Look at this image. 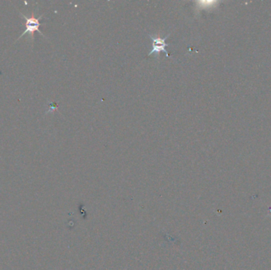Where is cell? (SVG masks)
Wrapping results in <instances>:
<instances>
[{
	"label": "cell",
	"mask_w": 271,
	"mask_h": 270,
	"mask_svg": "<svg viewBox=\"0 0 271 270\" xmlns=\"http://www.w3.org/2000/svg\"><path fill=\"white\" fill-rule=\"evenodd\" d=\"M170 35L171 34H168V35L166 36L165 38H162L159 35L155 36V37L150 35V38L152 40V50L148 54V55H151V54H154L155 55H159L161 52H163L167 55V57H169V54L165 50L166 46H167V44L165 43V41L167 38H169Z\"/></svg>",
	"instance_id": "obj_2"
},
{
	"label": "cell",
	"mask_w": 271,
	"mask_h": 270,
	"mask_svg": "<svg viewBox=\"0 0 271 270\" xmlns=\"http://www.w3.org/2000/svg\"><path fill=\"white\" fill-rule=\"evenodd\" d=\"M20 14L23 17L24 19L26 20V24H25L26 29L24 30L22 35L20 36L19 38L17 39V41H18L20 38H22L25 34H30V35L31 36L32 38H33V40H34V33H35V32H38V33H40L42 35L45 36L39 30L40 26H42V23L40 22V19L43 17V15L40 16L39 18H35V17H34V13H33L31 17L28 18L26 15H24L22 13H20Z\"/></svg>",
	"instance_id": "obj_1"
}]
</instances>
